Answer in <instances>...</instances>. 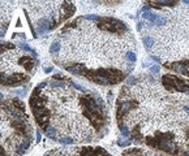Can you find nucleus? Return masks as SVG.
Masks as SVG:
<instances>
[{
	"mask_svg": "<svg viewBox=\"0 0 189 156\" xmlns=\"http://www.w3.org/2000/svg\"><path fill=\"white\" fill-rule=\"evenodd\" d=\"M53 64L99 86H116L136 67L137 40L125 21L83 14L63 26L50 46Z\"/></svg>",
	"mask_w": 189,
	"mask_h": 156,
	"instance_id": "nucleus-1",
	"label": "nucleus"
},
{
	"mask_svg": "<svg viewBox=\"0 0 189 156\" xmlns=\"http://www.w3.org/2000/svg\"><path fill=\"white\" fill-rule=\"evenodd\" d=\"M123 137L170 156H189V96L172 94L150 73L129 77L116 99Z\"/></svg>",
	"mask_w": 189,
	"mask_h": 156,
	"instance_id": "nucleus-2",
	"label": "nucleus"
},
{
	"mask_svg": "<svg viewBox=\"0 0 189 156\" xmlns=\"http://www.w3.org/2000/svg\"><path fill=\"white\" fill-rule=\"evenodd\" d=\"M37 126L65 146L98 142L110 130V112L97 91L56 73L38 83L29 99Z\"/></svg>",
	"mask_w": 189,
	"mask_h": 156,
	"instance_id": "nucleus-3",
	"label": "nucleus"
},
{
	"mask_svg": "<svg viewBox=\"0 0 189 156\" xmlns=\"http://www.w3.org/2000/svg\"><path fill=\"white\" fill-rule=\"evenodd\" d=\"M175 7L151 9L143 7L138 30L142 42L153 56L167 62H189V1Z\"/></svg>",
	"mask_w": 189,
	"mask_h": 156,
	"instance_id": "nucleus-4",
	"label": "nucleus"
},
{
	"mask_svg": "<svg viewBox=\"0 0 189 156\" xmlns=\"http://www.w3.org/2000/svg\"><path fill=\"white\" fill-rule=\"evenodd\" d=\"M34 142V128L19 98L1 99V146L0 156H21Z\"/></svg>",
	"mask_w": 189,
	"mask_h": 156,
	"instance_id": "nucleus-5",
	"label": "nucleus"
},
{
	"mask_svg": "<svg viewBox=\"0 0 189 156\" xmlns=\"http://www.w3.org/2000/svg\"><path fill=\"white\" fill-rule=\"evenodd\" d=\"M34 38L55 30L69 20L76 5L69 1H20Z\"/></svg>",
	"mask_w": 189,
	"mask_h": 156,
	"instance_id": "nucleus-6",
	"label": "nucleus"
},
{
	"mask_svg": "<svg viewBox=\"0 0 189 156\" xmlns=\"http://www.w3.org/2000/svg\"><path fill=\"white\" fill-rule=\"evenodd\" d=\"M38 64L37 56L26 52L20 43L1 42V89L25 85L35 74Z\"/></svg>",
	"mask_w": 189,
	"mask_h": 156,
	"instance_id": "nucleus-7",
	"label": "nucleus"
},
{
	"mask_svg": "<svg viewBox=\"0 0 189 156\" xmlns=\"http://www.w3.org/2000/svg\"><path fill=\"white\" fill-rule=\"evenodd\" d=\"M51 156H113L106 148L101 146H71L59 147V148L48 151Z\"/></svg>",
	"mask_w": 189,
	"mask_h": 156,
	"instance_id": "nucleus-8",
	"label": "nucleus"
},
{
	"mask_svg": "<svg viewBox=\"0 0 189 156\" xmlns=\"http://www.w3.org/2000/svg\"><path fill=\"white\" fill-rule=\"evenodd\" d=\"M160 85L172 94H189V79L179 74H163L159 78Z\"/></svg>",
	"mask_w": 189,
	"mask_h": 156,
	"instance_id": "nucleus-9",
	"label": "nucleus"
},
{
	"mask_svg": "<svg viewBox=\"0 0 189 156\" xmlns=\"http://www.w3.org/2000/svg\"><path fill=\"white\" fill-rule=\"evenodd\" d=\"M17 1H1V39L7 33L8 25L12 20V12L14 11V5Z\"/></svg>",
	"mask_w": 189,
	"mask_h": 156,
	"instance_id": "nucleus-10",
	"label": "nucleus"
},
{
	"mask_svg": "<svg viewBox=\"0 0 189 156\" xmlns=\"http://www.w3.org/2000/svg\"><path fill=\"white\" fill-rule=\"evenodd\" d=\"M159 70H160V68L158 67V65H153V67H150V72L154 73V74H159Z\"/></svg>",
	"mask_w": 189,
	"mask_h": 156,
	"instance_id": "nucleus-11",
	"label": "nucleus"
},
{
	"mask_svg": "<svg viewBox=\"0 0 189 156\" xmlns=\"http://www.w3.org/2000/svg\"><path fill=\"white\" fill-rule=\"evenodd\" d=\"M37 139L41 140V134H39V131H37Z\"/></svg>",
	"mask_w": 189,
	"mask_h": 156,
	"instance_id": "nucleus-12",
	"label": "nucleus"
}]
</instances>
